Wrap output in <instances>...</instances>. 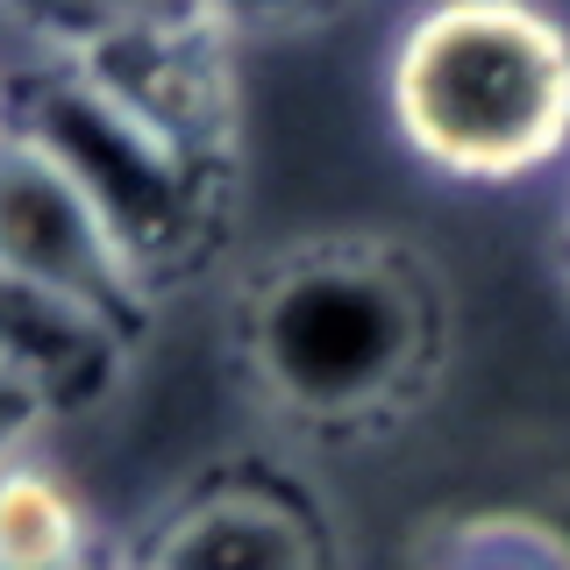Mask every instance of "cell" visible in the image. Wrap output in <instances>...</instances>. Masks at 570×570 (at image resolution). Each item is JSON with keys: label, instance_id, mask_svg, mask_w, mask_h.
Wrapping results in <instances>:
<instances>
[{"label": "cell", "instance_id": "6da1fadb", "mask_svg": "<svg viewBox=\"0 0 570 570\" xmlns=\"http://www.w3.org/2000/svg\"><path fill=\"white\" fill-rule=\"evenodd\" d=\"M392 129L456 186H513L570 150V29L521 0L428 8L392 50Z\"/></svg>", "mask_w": 570, "mask_h": 570}, {"label": "cell", "instance_id": "7a4b0ae2", "mask_svg": "<svg viewBox=\"0 0 570 570\" xmlns=\"http://www.w3.org/2000/svg\"><path fill=\"white\" fill-rule=\"evenodd\" d=\"M249 371L293 421L356 428L406 400L435 350L414 264L371 243H314L249 293Z\"/></svg>", "mask_w": 570, "mask_h": 570}, {"label": "cell", "instance_id": "3957f363", "mask_svg": "<svg viewBox=\"0 0 570 570\" xmlns=\"http://www.w3.org/2000/svg\"><path fill=\"white\" fill-rule=\"evenodd\" d=\"M14 121L86 193V207L100 214V228L129 257L142 293L200 249L207 207H214V165L178 150L165 129H150L136 107H121L100 79L50 65L22 94Z\"/></svg>", "mask_w": 570, "mask_h": 570}, {"label": "cell", "instance_id": "277c9868", "mask_svg": "<svg viewBox=\"0 0 570 570\" xmlns=\"http://www.w3.org/2000/svg\"><path fill=\"white\" fill-rule=\"evenodd\" d=\"M0 278L94 314L121 343L150 307V293L136 285L129 257L100 228V214L86 207V193L14 115L0 121Z\"/></svg>", "mask_w": 570, "mask_h": 570}, {"label": "cell", "instance_id": "5b68a950", "mask_svg": "<svg viewBox=\"0 0 570 570\" xmlns=\"http://www.w3.org/2000/svg\"><path fill=\"white\" fill-rule=\"evenodd\" d=\"M136 570H328V549L278 485H214L150 534Z\"/></svg>", "mask_w": 570, "mask_h": 570}, {"label": "cell", "instance_id": "8992f818", "mask_svg": "<svg viewBox=\"0 0 570 570\" xmlns=\"http://www.w3.org/2000/svg\"><path fill=\"white\" fill-rule=\"evenodd\" d=\"M0 570H100L94 513L50 463H0Z\"/></svg>", "mask_w": 570, "mask_h": 570}, {"label": "cell", "instance_id": "52a82bcc", "mask_svg": "<svg viewBox=\"0 0 570 570\" xmlns=\"http://www.w3.org/2000/svg\"><path fill=\"white\" fill-rule=\"evenodd\" d=\"M421 570H570V542L534 513H478L435 534Z\"/></svg>", "mask_w": 570, "mask_h": 570}, {"label": "cell", "instance_id": "ba28073f", "mask_svg": "<svg viewBox=\"0 0 570 570\" xmlns=\"http://www.w3.org/2000/svg\"><path fill=\"white\" fill-rule=\"evenodd\" d=\"M36 421V406L29 400H14V392H0V463L14 456V442H22V428Z\"/></svg>", "mask_w": 570, "mask_h": 570}, {"label": "cell", "instance_id": "9c48e42d", "mask_svg": "<svg viewBox=\"0 0 570 570\" xmlns=\"http://www.w3.org/2000/svg\"><path fill=\"white\" fill-rule=\"evenodd\" d=\"M0 121H8V79H0Z\"/></svg>", "mask_w": 570, "mask_h": 570}, {"label": "cell", "instance_id": "30bf717a", "mask_svg": "<svg viewBox=\"0 0 570 570\" xmlns=\"http://www.w3.org/2000/svg\"><path fill=\"white\" fill-rule=\"evenodd\" d=\"M563 243H570V222H563Z\"/></svg>", "mask_w": 570, "mask_h": 570}, {"label": "cell", "instance_id": "8fae6325", "mask_svg": "<svg viewBox=\"0 0 570 570\" xmlns=\"http://www.w3.org/2000/svg\"><path fill=\"white\" fill-rule=\"evenodd\" d=\"M0 392H8V385H0Z\"/></svg>", "mask_w": 570, "mask_h": 570}]
</instances>
